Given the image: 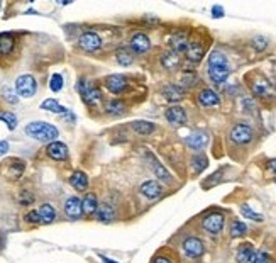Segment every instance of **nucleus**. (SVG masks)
<instances>
[{
	"instance_id": "1",
	"label": "nucleus",
	"mask_w": 276,
	"mask_h": 263,
	"mask_svg": "<svg viewBox=\"0 0 276 263\" xmlns=\"http://www.w3.org/2000/svg\"><path fill=\"white\" fill-rule=\"evenodd\" d=\"M208 77L213 84L220 85L224 84L225 80L230 75V67H229V61L225 58V55L222 51H212L208 55Z\"/></svg>"
},
{
	"instance_id": "2",
	"label": "nucleus",
	"mask_w": 276,
	"mask_h": 263,
	"mask_svg": "<svg viewBox=\"0 0 276 263\" xmlns=\"http://www.w3.org/2000/svg\"><path fill=\"white\" fill-rule=\"evenodd\" d=\"M26 134L31 136L32 139H38V141L43 143H53L56 141V138L60 136L58 129L53 124H48V122H29L26 126Z\"/></svg>"
},
{
	"instance_id": "3",
	"label": "nucleus",
	"mask_w": 276,
	"mask_h": 263,
	"mask_svg": "<svg viewBox=\"0 0 276 263\" xmlns=\"http://www.w3.org/2000/svg\"><path fill=\"white\" fill-rule=\"evenodd\" d=\"M76 88H78V92H80V95L83 97V100H85L88 105H92V107H95L97 104H100V100H102V92H100V88H98L97 85L90 84L88 80H85V78H81V80L78 82Z\"/></svg>"
},
{
	"instance_id": "4",
	"label": "nucleus",
	"mask_w": 276,
	"mask_h": 263,
	"mask_svg": "<svg viewBox=\"0 0 276 263\" xmlns=\"http://www.w3.org/2000/svg\"><path fill=\"white\" fill-rule=\"evenodd\" d=\"M230 141H234L236 145H248L254 139V131L253 127L248 124H242V122H237V124L232 126L229 133Z\"/></svg>"
},
{
	"instance_id": "5",
	"label": "nucleus",
	"mask_w": 276,
	"mask_h": 263,
	"mask_svg": "<svg viewBox=\"0 0 276 263\" xmlns=\"http://www.w3.org/2000/svg\"><path fill=\"white\" fill-rule=\"evenodd\" d=\"M15 90L20 97L24 98H31L38 90V82L32 75H20L15 80Z\"/></svg>"
},
{
	"instance_id": "6",
	"label": "nucleus",
	"mask_w": 276,
	"mask_h": 263,
	"mask_svg": "<svg viewBox=\"0 0 276 263\" xmlns=\"http://www.w3.org/2000/svg\"><path fill=\"white\" fill-rule=\"evenodd\" d=\"M224 224H225V217L224 214H220V212H210L204 217V221H202V228L205 229L208 234H220L222 229H224Z\"/></svg>"
},
{
	"instance_id": "7",
	"label": "nucleus",
	"mask_w": 276,
	"mask_h": 263,
	"mask_svg": "<svg viewBox=\"0 0 276 263\" xmlns=\"http://www.w3.org/2000/svg\"><path fill=\"white\" fill-rule=\"evenodd\" d=\"M181 248H183V253L187 255L188 258H193V260L200 258L202 255L205 253L204 241H202L200 238H197V236L187 238V240L183 241V245H181Z\"/></svg>"
},
{
	"instance_id": "8",
	"label": "nucleus",
	"mask_w": 276,
	"mask_h": 263,
	"mask_svg": "<svg viewBox=\"0 0 276 263\" xmlns=\"http://www.w3.org/2000/svg\"><path fill=\"white\" fill-rule=\"evenodd\" d=\"M104 85L105 88L109 90L110 93H114V95H119V93L126 92L127 85H129V82H127V78L124 75H119V73H115V75H109L104 80Z\"/></svg>"
},
{
	"instance_id": "9",
	"label": "nucleus",
	"mask_w": 276,
	"mask_h": 263,
	"mask_svg": "<svg viewBox=\"0 0 276 263\" xmlns=\"http://www.w3.org/2000/svg\"><path fill=\"white\" fill-rule=\"evenodd\" d=\"M78 44H80V48L83 49V51L93 53V51H97V49L102 48V39H100V36H98L97 32L88 31V32H85V34L80 36Z\"/></svg>"
},
{
	"instance_id": "10",
	"label": "nucleus",
	"mask_w": 276,
	"mask_h": 263,
	"mask_svg": "<svg viewBox=\"0 0 276 263\" xmlns=\"http://www.w3.org/2000/svg\"><path fill=\"white\" fill-rule=\"evenodd\" d=\"M146 162H147V165L151 167V170L154 172V175L158 176L159 180H163V182H170V180H171V174L163 167V163L159 162V160L156 158L154 155H152V153H146Z\"/></svg>"
},
{
	"instance_id": "11",
	"label": "nucleus",
	"mask_w": 276,
	"mask_h": 263,
	"mask_svg": "<svg viewBox=\"0 0 276 263\" xmlns=\"http://www.w3.org/2000/svg\"><path fill=\"white\" fill-rule=\"evenodd\" d=\"M190 44L187 34L185 32H176V34L170 36L168 39V46H170V51L176 53V55H181V53H187V48Z\"/></svg>"
},
{
	"instance_id": "12",
	"label": "nucleus",
	"mask_w": 276,
	"mask_h": 263,
	"mask_svg": "<svg viewBox=\"0 0 276 263\" xmlns=\"http://www.w3.org/2000/svg\"><path fill=\"white\" fill-rule=\"evenodd\" d=\"M164 117H166L168 122H171V124H175V126L187 124V110L181 107V105H171L170 109H166Z\"/></svg>"
},
{
	"instance_id": "13",
	"label": "nucleus",
	"mask_w": 276,
	"mask_h": 263,
	"mask_svg": "<svg viewBox=\"0 0 276 263\" xmlns=\"http://www.w3.org/2000/svg\"><path fill=\"white\" fill-rule=\"evenodd\" d=\"M131 49L138 55H146L151 49V41L144 32H136V34L131 38Z\"/></svg>"
},
{
	"instance_id": "14",
	"label": "nucleus",
	"mask_w": 276,
	"mask_h": 263,
	"mask_svg": "<svg viewBox=\"0 0 276 263\" xmlns=\"http://www.w3.org/2000/svg\"><path fill=\"white\" fill-rule=\"evenodd\" d=\"M251 92H253L256 97H261V98L270 97L271 95V84L268 82V78L258 75L253 82H251Z\"/></svg>"
},
{
	"instance_id": "15",
	"label": "nucleus",
	"mask_w": 276,
	"mask_h": 263,
	"mask_svg": "<svg viewBox=\"0 0 276 263\" xmlns=\"http://www.w3.org/2000/svg\"><path fill=\"white\" fill-rule=\"evenodd\" d=\"M185 143H187V146L192 148V150L200 151V150H204V148L207 146L208 134L204 133V131H195V133H192L190 136L185 139Z\"/></svg>"
},
{
	"instance_id": "16",
	"label": "nucleus",
	"mask_w": 276,
	"mask_h": 263,
	"mask_svg": "<svg viewBox=\"0 0 276 263\" xmlns=\"http://www.w3.org/2000/svg\"><path fill=\"white\" fill-rule=\"evenodd\" d=\"M199 104L202 107H217V105L220 104V98L217 95V92H213L212 88H204L199 92Z\"/></svg>"
},
{
	"instance_id": "17",
	"label": "nucleus",
	"mask_w": 276,
	"mask_h": 263,
	"mask_svg": "<svg viewBox=\"0 0 276 263\" xmlns=\"http://www.w3.org/2000/svg\"><path fill=\"white\" fill-rule=\"evenodd\" d=\"M46 151H48L49 158L56 160V162H63V160L68 158V148H67L65 143H61V141L49 143L48 148H46Z\"/></svg>"
},
{
	"instance_id": "18",
	"label": "nucleus",
	"mask_w": 276,
	"mask_h": 263,
	"mask_svg": "<svg viewBox=\"0 0 276 263\" xmlns=\"http://www.w3.org/2000/svg\"><path fill=\"white\" fill-rule=\"evenodd\" d=\"M65 214H67L69 219H78L81 214H83V204L78 197H69V199L65 202Z\"/></svg>"
},
{
	"instance_id": "19",
	"label": "nucleus",
	"mask_w": 276,
	"mask_h": 263,
	"mask_svg": "<svg viewBox=\"0 0 276 263\" xmlns=\"http://www.w3.org/2000/svg\"><path fill=\"white\" fill-rule=\"evenodd\" d=\"M185 55H187V60L192 61V63H200L202 58H204V55H205L204 44L199 43V41H192V43L188 44Z\"/></svg>"
},
{
	"instance_id": "20",
	"label": "nucleus",
	"mask_w": 276,
	"mask_h": 263,
	"mask_svg": "<svg viewBox=\"0 0 276 263\" xmlns=\"http://www.w3.org/2000/svg\"><path fill=\"white\" fill-rule=\"evenodd\" d=\"M256 257V250L251 243H242L236 252V262L237 263H251Z\"/></svg>"
},
{
	"instance_id": "21",
	"label": "nucleus",
	"mask_w": 276,
	"mask_h": 263,
	"mask_svg": "<svg viewBox=\"0 0 276 263\" xmlns=\"http://www.w3.org/2000/svg\"><path fill=\"white\" fill-rule=\"evenodd\" d=\"M139 190H141V194L144 197H147V199H156V197H159L163 194V188L156 180H146L144 183H141Z\"/></svg>"
},
{
	"instance_id": "22",
	"label": "nucleus",
	"mask_w": 276,
	"mask_h": 263,
	"mask_svg": "<svg viewBox=\"0 0 276 263\" xmlns=\"http://www.w3.org/2000/svg\"><path fill=\"white\" fill-rule=\"evenodd\" d=\"M163 97L166 98L168 102H178L185 97V88L180 87V85L170 84L163 88Z\"/></svg>"
},
{
	"instance_id": "23",
	"label": "nucleus",
	"mask_w": 276,
	"mask_h": 263,
	"mask_svg": "<svg viewBox=\"0 0 276 263\" xmlns=\"http://www.w3.org/2000/svg\"><path fill=\"white\" fill-rule=\"evenodd\" d=\"M95 216H97V219L100 221V223H112V221L115 219V209L109 202L98 204V209H97Z\"/></svg>"
},
{
	"instance_id": "24",
	"label": "nucleus",
	"mask_w": 276,
	"mask_h": 263,
	"mask_svg": "<svg viewBox=\"0 0 276 263\" xmlns=\"http://www.w3.org/2000/svg\"><path fill=\"white\" fill-rule=\"evenodd\" d=\"M115 60H117L119 65H122V67H131L134 61V51L131 48H119L117 51H115Z\"/></svg>"
},
{
	"instance_id": "25",
	"label": "nucleus",
	"mask_w": 276,
	"mask_h": 263,
	"mask_svg": "<svg viewBox=\"0 0 276 263\" xmlns=\"http://www.w3.org/2000/svg\"><path fill=\"white\" fill-rule=\"evenodd\" d=\"M69 183H71L73 188H76V190L83 192L86 190V187H88V176H86L83 172H73V175L69 176Z\"/></svg>"
},
{
	"instance_id": "26",
	"label": "nucleus",
	"mask_w": 276,
	"mask_h": 263,
	"mask_svg": "<svg viewBox=\"0 0 276 263\" xmlns=\"http://www.w3.org/2000/svg\"><path fill=\"white\" fill-rule=\"evenodd\" d=\"M81 204H83V214L85 216H93L98 209V200H97L95 194H86L85 199L81 200Z\"/></svg>"
},
{
	"instance_id": "27",
	"label": "nucleus",
	"mask_w": 276,
	"mask_h": 263,
	"mask_svg": "<svg viewBox=\"0 0 276 263\" xmlns=\"http://www.w3.org/2000/svg\"><path fill=\"white\" fill-rule=\"evenodd\" d=\"M161 65H163V68H166V70H176L180 67V56L176 55V53H173V51L163 53Z\"/></svg>"
},
{
	"instance_id": "28",
	"label": "nucleus",
	"mask_w": 276,
	"mask_h": 263,
	"mask_svg": "<svg viewBox=\"0 0 276 263\" xmlns=\"http://www.w3.org/2000/svg\"><path fill=\"white\" fill-rule=\"evenodd\" d=\"M126 110V104L119 98H112L105 104V112L110 114V116H121Z\"/></svg>"
},
{
	"instance_id": "29",
	"label": "nucleus",
	"mask_w": 276,
	"mask_h": 263,
	"mask_svg": "<svg viewBox=\"0 0 276 263\" xmlns=\"http://www.w3.org/2000/svg\"><path fill=\"white\" fill-rule=\"evenodd\" d=\"M133 129L138 134H141V136H149L151 133H154L156 131V126L152 124V122H147V121H136V122H133Z\"/></svg>"
},
{
	"instance_id": "30",
	"label": "nucleus",
	"mask_w": 276,
	"mask_h": 263,
	"mask_svg": "<svg viewBox=\"0 0 276 263\" xmlns=\"http://www.w3.org/2000/svg\"><path fill=\"white\" fill-rule=\"evenodd\" d=\"M15 46V41L10 34H0V55H10Z\"/></svg>"
},
{
	"instance_id": "31",
	"label": "nucleus",
	"mask_w": 276,
	"mask_h": 263,
	"mask_svg": "<svg viewBox=\"0 0 276 263\" xmlns=\"http://www.w3.org/2000/svg\"><path fill=\"white\" fill-rule=\"evenodd\" d=\"M39 216H41V221H43L44 224H51L53 221L56 219V212L55 209H53L51 204H43L39 207Z\"/></svg>"
},
{
	"instance_id": "32",
	"label": "nucleus",
	"mask_w": 276,
	"mask_h": 263,
	"mask_svg": "<svg viewBox=\"0 0 276 263\" xmlns=\"http://www.w3.org/2000/svg\"><path fill=\"white\" fill-rule=\"evenodd\" d=\"M41 109H43V110H49V112H55V114H67L68 112V109L58 104L55 98H46V100L41 104Z\"/></svg>"
},
{
	"instance_id": "33",
	"label": "nucleus",
	"mask_w": 276,
	"mask_h": 263,
	"mask_svg": "<svg viewBox=\"0 0 276 263\" xmlns=\"http://www.w3.org/2000/svg\"><path fill=\"white\" fill-rule=\"evenodd\" d=\"M230 238H242L246 233H248V226H246L242 221L239 219H234L232 223H230Z\"/></svg>"
},
{
	"instance_id": "34",
	"label": "nucleus",
	"mask_w": 276,
	"mask_h": 263,
	"mask_svg": "<svg viewBox=\"0 0 276 263\" xmlns=\"http://www.w3.org/2000/svg\"><path fill=\"white\" fill-rule=\"evenodd\" d=\"M192 167H193V172H195V174H202V172H204L205 168L208 167V160H207V156L202 155V153L195 155V156H193V158H192Z\"/></svg>"
},
{
	"instance_id": "35",
	"label": "nucleus",
	"mask_w": 276,
	"mask_h": 263,
	"mask_svg": "<svg viewBox=\"0 0 276 263\" xmlns=\"http://www.w3.org/2000/svg\"><path fill=\"white\" fill-rule=\"evenodd\" d=\"M199 82H200V78H199V75H197L195 72H193V70H192V72H185L183 77H181V84H183L185 87H188V88L195 87Z\"/></svg>"
},
{
	"instance_id": "36",
	"label": "nucleus",
	"mask_w": 276,
	"mask_h": 263,
	"mask_svg": "<svg viewBox=\"0 0 276 263\" xmlns=\"http://www.w3.org/2000/svg\"><path fill=\"white\" fill-rule=\"evenodd\" d=\"M241 212H242V216L248 217V219H251V221H258V223H261V221H263V216L258 214V212H254L248 204L241 205Z\"/></svg>"
},
{
	"instance_id": "37",
	"label": "nucleus",
	"mask_w": 276,
	"mask_h": 263,
	"mask_svg": "<svg viewBox=\"0 0 276 263\" xmlns=\"http://www.w3.org/2000/svg\"><path fill=\"white\" fill-rule=\"evenodd\" d=\"M0 121L5 122L9 129H15V126H17V117L12 112H0Z\"/></svg>"
},
{
	"instance_id": "38",
	"label": "nucleus",
	"mask_w": 276,
	"mask_h": 263,
	"mask_svg": "<svg viewBox=\"0 0 276 263\" xmlns=\"http://www.w3.org/2000/svg\"><path fill=\"white\" fill-rule=\"evenodd\" d=\"M49 88H51L53 92H60V90L63 88V77H61L60 73H55V75L51 77V82H49Z\"/></svg>"
},
{
	"instance_id": "39",
	"label": "nucleus",
	"mask_w": 276,
	"mask_h": 263,
	"mask_svg": "<svg viewBox=\"0 0 276 263\" xmlns=\"http://www.w3.org/2000/svg\"><path fill=\"white\" fill-rule=\"evenodd\" d=\"M251 44H253V48L256 49L258 53H261V51H265L268 46V39L265 36H256V38H253V41H251Z\"/></svg>"
},
{
	"instance_id": "40",
	"label": "nucleus",
	"mask_w": 276,
	"mask_h": 263,
	"mask_svg": "<svg viewBox=\"0 0 276 263\" xmlns=\"http://www.w3.org/2000/svg\"><path fill=\"white\" fill-rule=\"evenodd\" d=\"M12 172H10V176L12 178H17V176H20V174L24 172V162H20V160H12Z\"/></svg>"
},
{
	"instance_id": "41",
	"label": "nucleus",
	"mask_w": 276,
	"mask_h": 263,
	"mask_svg": "<svg viewBox=\"0 0 276 263\" xmlns=\"http://www.w3.org/2000/svg\"><path fill=\"white\" fill-rule=\"evenodd\" d=\"M2 93H3V98H5L7 102H10V104H17L19 98L15 97L14 90H12L10 87H3V88H2Z\"/></svg>"
},
{
	"instance_id": "42",
	"label": "nucleus",
	"mask_w": 276,
	"mask_h": 263,
	"mask_svg": "<svg viewBox=\"0 0 276 263\" xmlns=\"http://www.w3.org/2000/svg\"><path fill=\"white\" fill-rule=\"evenodd\" d=\"M26 221L29 224H39V223H43L41 221V216H39V211H29L27 214H26Z\"/></svg>"
},
{
	"instance_id": "43",
	"label": "nucleus",
	"mask_w": 276,
	"mask_h": 263,
	"mask_svg": "<svg viewBox=\"0 0 276 263\" xmlns=\"http://www.w3.org/2000/svg\"><path fill=\"white\" fill-rule=\"evenodd\" d=\"M270 255H268L266 252H258L256 257H254V260L251 263H270Z\"/></svg>"
},
{
	"instance_id": "44",
	"label": "nucleus",
	"mask_w": 276,
	"mask_h": 263,
	"mask_svg": "<svg viewBox=\"0 0 276 263\" xmlns=\"http://www.w3.org/2000/svg\"><path fill=\"white\" fill-rule=\"evenodd\" d=\"M34 202V195L29 194V192H22V195H20V204L22 205H29Z\"/></svg>"
},
{
	"instance_id": "45",
	"label": "nucleus",
	"mask_w": 276,
	"mask_h": 263,
	"mask_svg": "<svg viewBox=\"0 0 276 263\" xmlns=\"http://www.w3.org/2000/svg\"><path fill=\"white\" fill-rule=\"evenodd\" d=\"M212 15L213 17H222V15H224V9H222L220 5H213L212 7Z\"/></svg>"
},
{
	"instance_id": "46",
	"label": "nucleus",
	"mask_w": 276,
	"mask_h": 263,
	"mask_svg": "<svg viewBox=\"0 0 276 263\" xmlns=\"http://www.w3.org/2000/svg\"><path fill=\"white\" fill-rule=\"evenodd\" d=\"M7 150H9V143H7V141H0V156L5 155Z\"/></svg>"
},
{
	"instance_id": "47",
	"label": "nucleus",
	"mask_w": 276,
	"mask_h": 263,
	"mask_svg": "<svg viewBox=\"0 0 276 263\" xmlns=\"http://www.w3.org/2000/svg\"><path fill=\"white\" fill-rule=\"evenodd\" d=\"M152 263H171V260L170 258H166V257H156Z\"/></svg>"
},
{
	"instance_id": "48",
	"label": "nucleus",
	"mask_w": 276,
	"mask_h": 263,
	"mask_svg": "<svg viewBox=\"0 0 276 263\" xmlns=\"http://www.w3.org/2000/svg\"><path fill=\"white\" fill-rule=\"evenodd\" d=\"M270 170L276 174V160H271V162H270Z\"/></svg>"
},
{
	"instance_id": "49",
	"label": "nucleus",
	"mask_w": 276,
	"mask_h": 263,
	"mask_svg": "<svg viewBox=\"0 0 276 263\" xmlns=\"http://www.w3.org/2000/svg\"><path fill=\"white\" fill-rule=\"evenodd\" d=\"M102 262H104V263H115V262H112V260H109L107 257H102Z\"/></svg>"
}]
</instances>
